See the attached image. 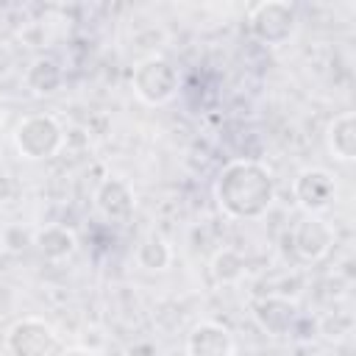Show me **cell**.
Listing matches in <instances>:
<instances>
[{"label":"cell","mask_w":356,"mask_h":356,"mask_svg":"<svg viewBox=\"0 0 356 356\" xmlns=\"http://www.w3.org/2000/svg\"><path fill=\"white\" fill-rule=\"evenodd\" d=\"M214 200L234 220H259L275 203V178L256 159H231L214 178Z\"/></svg>","instance_id":"cell-1"},{"label":"cell","mask_w":356,"mask_h":356,"mask_svg":"<svg viewBox=\"0 0 356 356\" xmlns=\"http://www.w3.org/2000/svg\"><path fill=\"white\" fill-rule=\"evenodd\" d=\"M11 142H14L17 153H19V159H25V161H47V159L61 153V147L67 142V134H64V125L53 114L33 111V114H25L14 125Z\"/></svg>","instance_id":"cell-2"},{"label":"cell","mask_w":356,"mask_h":356,"mask_svg":"<svg viewBox=\"0 0 356 356\" xmlns=\"http://www.w3.org/2000/svg\"><path fill=\"white\" fill-rule=\"evenodd\" d=\"M300 28L298 6L289 0H261L248 11V31L264 47H284Z\"/></svg>","instance_id":"cell-3"},{"label":"cell","mask_w":356,"mask_h":356,"mask_svg":"<svg viewBox=\"0 0 356 356\" xmlns=\"http://www.w3.org/2000/svg\"><path fill=\"white\" fill-rule=\"evenodd\" d=\"M131 86L134 95L147 103V106H164L170 103L178 89H181V72L178 67L161 56V53H150L145 58H139L134 64V75H131Z\"/></svg>","instance_id":"cell-4"},{"label":"cell","mask_w":356,"mask_h":356,"mask_svg":"<svg viewBox=\"0 0 356 356\" xmlns=\"http://www.w3.org/2000/svg\"><path fill=\"white\" fill-rule=\"evenodd\" d=\"M6 356H53L58 348V334L44 317H19L6 328L3 337Z\"/></svg>","instance_id":"cell-5"},{"label":"cell","mask_w":356,"mask_h":356,"mask_svg":"<svg viewBox=\"0 0 356 356\" xmlns=\"http://www.w3.org/2000/svg\"><path fill=\"white\" fill-rule=\"evenodd\" d=\"M292 197L306 214H323L337 200V178L325 167H303L292 181Z\"/></svg>","instance_id":"cell-6"},{"label":"cell","mask_w":356,"mask_h":356,"mask_svg":"<svg viewBox=\"0 0 356 356\" xmlns=\"http://www.w3.org/2000/svg\"><path fill=\"white\" fill-rule=\"evenodd\" d=\"M286 239H289V245H292V250H295V256H298L300 261L317 264V261H323V259L331 253V248H334V242H337V234H334L331 222H325L323 217H317V214H303V217L292 225V231H289Z\"/></svg>","instance_id":"cell-7"},{"label":"cell","mask_w":356,"mask_h":356,"mask_svg":"<svg viewBox=\"0 0 356 356\" xmlns=\"http://www.w3.org/2000/svg\"><path fill=\"white\" fill-rule=\"evenodd\" d=\"M95 209L111 220V222H125L134 209H136V195H134V186L122 178V175H108L103 178L97 186H95Z\"/></svg>","instance_id":"cell-8"},{"label":"cell","mask_w":356,"mask_h":356,"mask_svg":"<svg viewBox=\"0 0 356 356\" xmlns=\"http://www.w3.org/2000/svg\"><path fill=\"white\" fill-rule=\"evenodd\" d=\"M184 350L186 356H234L236 339L228 325L217 320H200L189 328Z\"/></svg>","instance_id":"cell-9"},{"label":"cell","mask_w":356,"mask_h":356,"mask_svg":"<svg viewBox=\"0 0 356 356\" xmlns=\"http://www.w3.org/2000/svg\"><path fill=\"white\" fill-rule=\"evenodd\" d=\"M253 320L270 337H289V331L298 320V303L278 298V295H264V298L253 300Z\"/></svg>","instance_id":"cell-10"},{"label":"cell","mask_w":356,"mask_h":356,"mask_svg":"<svg viewBox=\"0 0 356 356\" xmlns=\"http://www.w3.org/2000/svg\"><path fill=\"white\" fill-rule=\"evenodd\" d=\"M33 245L47 261H67L78 250V236L61 222H47L33 231Z\"/></svg>","instance_id":"cell-11"},{"label":"cell","mask_w":356,"mask_h":356,"mask_svg":"<svg viewBox=\"0 0 356 356\" xmlns=\"http://www.w3.org/2000/svg\"><path fill=\"white\" fill-rule=\"evenodd\" d=\"M25 86L33 97H53L64 86V67L53 56H36L25 70Z\"/></svg>","instance_id":"cell-12"},{"label":"cell","mask_w":356,"mask_h":356,"mask_svg":"<svg viewBox=\"0 0 356 356\" xmlns=\"http://www.w3.org/2000/svg\"><path fill=\"white\" fill-rule=\"evenodd\" d=\"M325 147L337 161L348 164L356 159V114L353 111H342L328 122Z\"/></svg>","instance_id":"cell-13"},{"label":"cell","mask_w":356,"mask_h":356,"mask_svg":"<svg viewBox=\"0 0 356 356\" xmlns=\"http://www.w3.org/2000/svg\"><path fill=\"white\" fill-rule=\"evenodd\" d=\"M136 264L147 273H164L170 264H172V248L164 236L159 234H147L139 245H136V253H134Z\"/></svg>","instance_id":"cell-14"},{"label":"cell","mask_w":356,"mask_h":356,"mask_svg":"<svg viewBox=\"0 0 356 356\" xmlns=\"http://www.w3.org/2000/svg\"><path fill=\"white\" fill-rule=\"evenodd\" d=\"M245 256L236 250V248H220L214 250V256L209 259V275L214 284L220 286H228V284H236L242 275H245Z\"/></svg>","instance_id":"cell-15"},{"label":"cell","mask_w":356,"mask_h":356,"mask_svg":"<svg viewBox=\"0 0 356 356\" xmlns=\"http://www.w3.org/2000/svg\"><path fill=\"white\" fill-rule=\"evenodd\" d=\"M317 334L328 342H342L353 334V317L348 312H328L317 320Z\"/></svg>","instance_id":"cell-16"},{"label":"cell","mask_w":356,"mask_h":356,"mask_svg":"<svg viewBox=\"0 0 356 356\" xmlns=\"http://www.w3.org/2000/svg\"><path fill=\"white\" fill-rule=\"evenodd\" d=\"M31 245H33V231H31L28 225H22V222H6V225L0 228V248H3L6 253L19 256V253H25Z\"/></svg>","instance_id":"cell-17"},{"label":"cell","mask_w":356,"mask_h":356,"mask_svg":"<svg viewBox=\"0 0 356 356\" xmlns=\"http://www.w3.org/2000/svg\"><path fill=\"white\" fill-rule=\"evenodd\" d=\"M303 289H306V278L300 273H289V275L278 278L267 295H278V298H286V300H295L298 303V298L303 295Z\"/></svg>","instance_id":"cell-18"},{"label":"cell","mask_w":356,"mask_h":356,"mask_svg":"<svg viewBox=\"0 0 356 356\" xmlns=\"http://www.w3.org/2000/svg\"><path fill=\"white\" fill-rule=\"evenodd\" d=\"M323 289H325V298H331V300H342V298L348 295V289H350V278H345L339 270H334V273L323 281Z\"/></svg>","instance_id":"cell-19"},{"label":"cell","mask_w":356,"mask_h":356,"mask_svg":"<svg viewBox=\"0 0 356 356\" xmlns=\"http://www.w3.org/2000/svg\"><path fill=\"white\" fill-rule=\"evenodd\" d=\"M289 337H298V339H312V337H317V320L298 314V320H295Z\"/></svg>","instance_id":"cell-20"},{"label":"cell","mask_w":356,"mask_h":356,"mask_svg":"<svg viewBox=\"0 0 356 356\" xmlns=\"http://www.w3.org/2000/svg\"><path fill=\"white\" fill-rule=\"evenodd\" d=\"M106 339H103V331L97 328V325H92V328H83V334H81V345L86 348V350H97L100 345H103Z\"/></svg>","instance_id":"cell-21"},{"label":"cell","mask_w":356,"mask_h":356,"mask_svg":"<svg viewBox=\"0 0 356 356\" xmlns=\"http://www.w3.org/2000/svg\"><path fill=\"white\" fill-rule=\"evenodd\" d=\"M125 356H159V353H156V345L153 342L139 339V342H134V345L125 348Z\"/></svg>","instance_id":"cell-22"},{"label":"cell","mask_w":356,"mask_h":356,"mask_svg":"<svg viewBox=\"0 0 356 356\" xmlns=\"http://www.w3.org/2000/svg\"><path fill=\"white\" fill-rule=\"evenodd\" d=\"M14 197V181L6 170H0V206H6Z\"/></svg>","instance_id":"cell-23"},{"label":"cell","mask_w":356,"mask_h":356,"mask_svg":"<svg viewBox=\"0 0 356 356\" xmlns=\"http://www.w3.org/2000/svg\"><path fill=\"white\" fill-rule=\"evenodd\" d=\"M58 356H95L92 350H86L83 345H70V348H61Z\"/></svg>","instance_id":"cell-24"},{"label":"cell","mask_w":356,"mask_h":356,"mask_svg":"<svg viewBox=\"0 0 356 356\" xmlns=\"http://www.w3.org/2000/svg\"><path fill=\"white\" fill-rule=\"evenodd\" d=\"M3 122H6V108L0 106V128H3Z\"/></svg>","instance_id":"cell-25"}]
</instances>
